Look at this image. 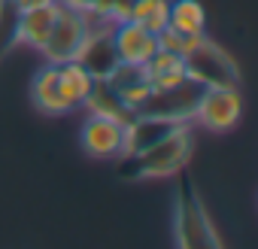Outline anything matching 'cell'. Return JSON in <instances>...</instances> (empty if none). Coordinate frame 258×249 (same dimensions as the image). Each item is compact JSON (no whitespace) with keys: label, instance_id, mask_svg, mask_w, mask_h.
<instances>
[{"label":"cell","instance_id":"1","mask_svg":"<svg viewBox=\"0 0 258 249\" xmlns=\"http://www.w3.org/2000/svg\"><path fill=\"white\" fill-rule=\"evenodd\" d=\"M191 149H195V137H191L188 121H182L167 134H161L158 140H152L137 155L121 158V161H134V179H167L188 164Z\"/></svg>","mask_w":258,"mask_h":249},{"label":"cell","instance_id":"2","mask_svg":"<svg viewBox=\"0 0 258 249\" xmlns=\"http://www.w3.org/2000/svg\"><path fill=\"white\" fill-rule=\"evenodd\" d=\"M243 118V94L237 85H204L195 109H191V121H198L204 131L210 134H228L234 131Z\"/></svg>","mask_w":258,"mask_h":249},{"label":"cell","instance_id":"3","mask_svg":"<svg viewBox=\"0 0 258 249\" xmlns=\"http://www.w3.org/2000/svg\"><path fill=\"white\" fill-rule=\"evenodd\" d=\"M173 240L182 249H195V246H222L210 213L204 210V204L191 195V192H179L176 207H173Z\"/></svg>","mask_w":258,"mask_h":249},{"label":"cell","instance_id":"4","mask_svg":"<svg viewBox=\"0 0 258 249\" xmlns=\"http://www.w3.org/2000/svg\"><path fill=\"white\" fill-rule=\"evenodd\" d=\"M88 31H91V25H88V19H85L82 13L61 7L58 19H55V25H52L49 37H46V43L40 46L43 61H49V64L73 61V58L79 55V49H82V43H85Z\"/></svg>","mask_w":258,"mask_h":249},{"label":"cell","instance_id":"5","mask_svg":"<svg viewBox=\"0 0 258 249\" xmlns=\"http://www.w3.org/2000/svg\"><path fill=\"white\" fill-rule=\"evenodd\" d=\"M124 125L127 121H115V118L88 112L79 128L82 152L94 161H118L124 149Z\"/></svg>","mask_w":258,"mask_h":249},{"label":"cell","instance_id":"6","mask_svg":"<svg viewBox=\"0 0 258 249\" xmlns=\"http://www.w3.org/2000/svg\"><path fill=\"white\" fill-rule=\"evenodd\" d=\"M185 70H188V79L198 85H237L240 82L237 64L210 37H204L201 46L185 58Z\"/></svg>","mask_w":258,"mask_h":249},{"label":"cell","instance_id":"7","mask_svg":"<svg viewBox=\"0 0 258 249\" xmlns=\"http://www.w3.org/2000/svg\"><path fill=\"white\" fill-rule=\"evenodd\" d=\"M109 40H112V52H115L118 64L143 67V64L158 52V34L140 28V25L131 22V19H124V22L112 25Z\"/></svg>","mask_w":258,"mask_h":249},{"label":"cell","instance_id":"8","mask_svg":"<svg viewBox=\"0 0 258 249\" xmlns=\"http://www.w3.org/2000/svg\"><path fill=\"white\" fill-rule=\"evenodd\" d=\"M61 13V4H46V7H34V10H19L13 13V31H10V43L16 46H28L34 52H40V46L46 43L55 19Z\"/></svg>","mask_w":258,"mask_h":249},{"label":"cell","instance_id":"9","mask_svg":"<svg viewBox=\"0 0 258 249\" xmlns=\"http://www.w3.org/2000/svg\"><path fill=\"white\" fill-rule=\"evenodd\" d=\"M31 103L43 115H49V118H58V115L73 112V106L64 100V94L58 88V64L43 61V67L34 73V79H31Z\"/></svg>","mask_w":258,"mask_h":249},{"label":"cell","instance_id":"10","mask_svg":"<svg viewBox=\"0 0 258 249\" xmlns=\"http://www.w3.org/2000/svg\"><path fill=\"white\" fill-rule=\"evenodd\" d=\"M143 73L152 85V91H170V88H179L188 82V70H185V58L167 52V49H158L146 64H143Z\"/></svg>","mask_w":258,"mask_h":249},{"label":"cell","instance_id":"11","mask_svg":"<svg viewBox=\"0 0 258 249\" xmlns=\"http://www.w3.org/2000/svg\"><path fill=\"white\" fill-rule=\"evenodd\" d=\"M94 76H91V70L82 64V61H64V64H58V88H61V94H64V100L73 106V109H82V103H85V97L91 94V88H94Z\"/></svg>","mask_w":258,"mask_h":249},{"label":"cell","instance_id":"12","mask_svg":"<svg viewBox=\"0 0 258 249\" xmlns=\"http://www.w3.org/2000/svg\"><path fill=\"white\" fill-rule=\"evenodd\" d=\"M167 28L179 34H207V10L201 0H170L167 7Z\"/></svg>","mask_w":258,"mask_h":249},{"label":"cell","instance_id":"13","mask_svg":"<svg viewBox=\"0 0 258 249\" xmlns=\"http://www.w3.org/2000/svg\"><path fill=\"white\" fill-rule=\"evenodd\" d=\"M167 7H170V0H131L127 19L152 34H161L167 28Z\"/></svg>","mask_w":258,"mask_h":249},{"label":"cell","instance_id":"14","mask_svg":"<svg viewBox=\"0 0 258 249\" xmlns=\"http://www.w3.org/2000/svg\"><path fill=\"white\" fill-rule=\"evenodd\" d=\"M82 109L85 112H94V115H106V118H115V121H131L134 115L127 112L121 103H118V97L106 88V82H94V88H91V94L85 97V103H82Z\"/></svg>","mask_w":258,"mask_h":249},{"label":"cell","instance_id":"15","mask_svg":"<svg viewBox=\"0 0 258 249\" xmlns=\"http://www.w3.org/2000/svg\"><path fill=\"white\" fill-rule=\"evenodd\" d=\"M61 7H67V10H76V13H82V16H91L97 7H100V0H58Z\"/></svg>","mask_w":258,"mask_h":249},{"label":"cell","instance_id":"16","mask_svg":"<svg viewBox=\"0 0 258 249\" xmlns=\"http://www.w3.org/2000/svg\"><path fill=\"white\" fill-rule=\"evenodd\" d=\"M46 4H58V0H7L10 10H34V7H46Z\"/></svg>","mask_w":258,"mask_h":249}]
</instances>
